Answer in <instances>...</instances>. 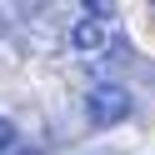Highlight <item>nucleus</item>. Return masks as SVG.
<instances>
[{
  "label": "nucleus",
  "mask_w": 155,
  "mask_h": 155,
  "mask_svg": "<svg viewBox=\"0 0 155 155\" xmlns=\"http://www.w3.org/2000/svg\"><path fill=\"white\" fill-rule=\"evenodd\" d=\"M85 110H90V125H95V130L120 125L125 115H130V90H125V85H95V90L85 95Z\"/></svg>",
  "instance_id": "1"
},
{
  "label": "nucleus",
  "mask_w": 155,
  "mask_h": 155,
  "mask_svg": "<svg viewBox=\"0 0 155 155\" xmlns=\"http://www.w3.org/2000/svg\"><path fill=\"white\" fill-rule=\"evenodd\" d=\"M105 20H90L85 15L80 25H70V50H80V55H95V50H105Z\"/></svg>",
  "instance_id": "2"
},
{
  "label": "nucleus",
  "mask_w": 155,
  "mask_h": 155,
  "mask_svg": "<svg viewBox=\"0 0 155 155\" xmlns=\"http://www.w3.org/2000/svg\"><path fill=\"white\" fill-rule=\"evenodd\" d=\"M10 150H15V120L0 115V155H10Z\"/></svg>",
  "instance_id": "3"
}]
</instances>
